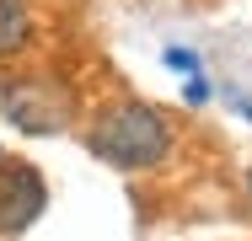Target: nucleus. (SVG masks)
Wrapping results in <instances>:
<instances>
[{"mask_svg": "<svg viewBox=\"0 0 252 241\" xmlns=\"http://www.w3.org/2000/svg\"><path fill=\"white\" fill-rule=\"evenodd\" d=\"M27 43H32V11H27V0H0V59L22 54Z\"/></svg>", "mask_w": 252, "mask_h": 241, "instance_id": "4", "label": "nucleus"}, {"mask_svg": "<svg viewBox=\"0 0 252 241\" xmlns=\"http://www.w3.org/2000/svg\"><path fill=\"white\" fill-rule=\"evenodd\" d=\"M247 188H252V172H247Z\"/></svg>", "mask_w": 252, "mask_h": 241, "instance_id": "7", "label": "nucleus"}, {"mask_svg": "<svg viewBox=\"0 0 252 241\" xmlns=\"http://www.w3.org/2000/svg\"><path fill=\"white\" fill-rule=\"evenodd\" d=\"M86 145L118 172H151L172 155V123L151 102H113L92 118Z\"/></svg>", "mask_w": 252, "mask_h": 241, "instance_id": "1", "label": "nucleus"}, {"mask_svg": "<svg viewBox=\"0 0 252 241\" xmlns=\"http://www.w3.org/2000/svg\"><path fill=\"white\" fill-rule=\"evenodd\" d=\"M166 64H172L177 75H193V70H199V59H193L188 48H166Z\"/></svg>", "mask_w": 252, "mask_h": 241, "instance_id": "5", "label": "nucleus"}, {"mask_svg": "<svg viewBox=\"0 0 252 241\" xmlns=\"http://www.w3.org/2000/svg\"><path fill=\"white\" fill-rule=\"evenodd\" d=\"M204 96H209V86H204L199 75H188V102H204Z\"/></svg>", "mask_w": 252, "mask_h": 241, "instance_id": "6", "label": "nucleus"}, {"mask_svg": "<svg viewBox=\"0 0 252 241\" xmlns=\"http://www.w3.org/2000/svg\"><path fill=\"white\" fill-rule=\"evenodd\" d=\"M43 204H49V188L38 166H22V161L0 166V236H22L43 214Z\"/></svg>", "mask_w": 252, "mask_h": 241, "instance_id": "3", "label": "nucleus"}, {"mask_svg": "<svg viewBox=\"0 0 252 241\" xmlns=\"http://www.w3.org/2000/svg\"><path fill=\"white\" fill-rule=\"evenodd\" d=\"M0 107H5V118L22 129V134H38V140H49L59 134L64 123H70V91L49 81V75H22V81H5L0 86Z\"/></svg>", "mask_w": 252, "mask_h": 241, "instance_id": "2", "label": "nucleus"}]
</instances>
